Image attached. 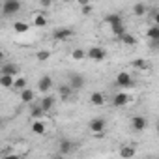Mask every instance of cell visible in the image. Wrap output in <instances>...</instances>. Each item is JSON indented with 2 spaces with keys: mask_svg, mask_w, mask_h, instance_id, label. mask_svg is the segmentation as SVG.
<instances>
[{
  "mask_svg": "<svg viewBox=\"0 0 159 159\" xmlns=\"http://www.w3.org/2000/svg\"><path fill=\"white\" fill-rule=\"evenodd\" d=\"M34 99H36V92L34 90H30V88L21 90V101L23 103H32Z\"/></svg>",
  "mask_w": 159,
  "mask_h": 159,
  "instance_id": "18",
  "label": "cell"
},
{
  "mask_svg": "<svg viewBox=\"0 0 159 159\" xmlns=\"http://www.w3.org/2000/svg\"><path fill=\"white\" fill-rule=\"evenodd\" d=\"M11 88L17 90V92L25 90V88H26V79H25V77H15V81H13V86H11Z\"/></svg>",
  "mask_w": 159,
  "mask_h": 159,
  "instance_id": "26",
  "label": "cell"
},
{
  "mask_svg": "<svg viewBox=\"0 0 159 159\" xmlns=\"http://www.w3.org/2000/svg\"><path fill=\"white\" fill-rule=\"evenodd\" d=\"M51 4H52V0H39L41 8H51Z\"/></svg>",
  "mask_w": 159,
  "mask_h": 159,
  "instance_id": "32",
  "label": "cell"
},
{
  "mask_svg": "<svg viewBox=\"0 0 159 159\" xmlns=\"http://www.w3.org/2000/svg\"><path fill=\"white\" fill-rule=\"evenodd\" d=\"M133 13H135L137 17H144V15L148 13V6H146L144 2H137V4L133 6Z\"/></svg>",
  "mask_w": 159,
  "mask_h": 159,
  "instance_id": "19",
  "label": "cell"
},
{
  "mask_svg": "<svg viewBox=\"0 0 159 159\" xmlns=\"http://www.w3.org/2000/svg\"><path fill=\"white\" fill-rule=\"evenodd\" d=\"M135 155H137L135 146H131V144H124V146L120 148V157H124V159H131V157H135Z\"/></svg>",
  "mask_w": 159,
  "mask_h": 159,
  "instance_id": "14",
  "label": "cell"
},
{
  "mask_svg": "<svg viewBox=\"0 0 159 159\" xmlns=\"http://www.w3.org/2000/svg\"><path fill=\"white\" fill-rule=\"evenodd\" d=\"M4 58H6V52H4V51H2V49H0V62H2V60H4Z\"/></svg>",
  "mask_w": 159,
  "mask_h": 159,
  "instance_id": "36",
  "label": "cell"
},
{
  "mask_svg": "<svg viewBox=\"0 0 159 159\" xmlns=\"http://www.w3.org/2000/svg\"><path fill=\"white\" fill-rule=\"evenodd\" d=\"M114 84L118 88H133L135 86V79L129 75V71H120L114 79Z\"/></svg>",
  "mask_w": 159,
  "mask_h": 159,
  "instance_id": "2",
  "label": "cell"
},
{
  "mask_svg": "<svg viewBox=\"0 0 159 159\" xmlns=\"http://www.w3.org/2000/svg\"><path fill=\"white\" fill-rule=\"evenodd\" d=\"M131 99H133V98H131L129 94H125V92H118V94H114V98H112V105L118 107V109H122V107L129 105Z\"/></svg>",
  "mask_w": 159,
  "mask_h": 159,
  "instance_id": "9",
  "label": "cell"
},
{
  "mask_svg": "<svg viewBox=\"0 0 159 159\" xmlns=\"http://www.w3.org/2000/svg\"><path fill=\"white\" fill-rule=\"evenodd\" d=\"M131 66H133V67H137L139 71H148V69H150V62H148V60H144V58L133 60V62H131Z\"/></svg>",
  "mask_w": 159,
  "mask_h": 159,
  "instance_id": "21",
  "label": "cell"
},
{
  "mask_svg": "<svg viewBox=\"0 0 159 159\" xmlns=\"http://www.w3.org/2000/svg\"><path fill=\"white\" fill-rule=\"evenodd\" d=\"M120 23H124V19H122L120 13H111V15L105 17V25H109V26H112V25H120Z\"/></svg>",
  "mask_w": 159,
  "mask_h": 159,
  "instance_id": "20",
  "label": "cell"
},
{
  "mask_svg": "<svg viewBox=\"0 0 159 159\" xmlns=\"http://www.w3.org/2000/svg\"><path fill=\"white\" fill-rule=\"evenodd\" d=\"M43 109L39 107V103H36V105H32V109H30V116H32V120H39V118H43Z\"/></svg>",
  "mask_w": 159,
  "mask_h": 159,
  "instance_id": "25",
  "label": "cell"
},
{
  "mask_svg": "<svg viewBox=\"0 0 159 159\" xmlns=\"http://www.w3.org/2000/svg\"><path fill=\"white\" fill-rule=\"evenodd\" d=\"M0 155H13V150L11 148H6L4 152H0Z\"/></svg>",
  "mask_w": 159,
  "mask_h": 159,
  "instance_id": "33",
  "label": "cell"
},
{
  "mask_svg": "<svg viewBox=\"0 0 159 159\" xmlns=\"http://www.w3.org/2000/svg\"><path fill=\"white\" fill-rule=\"evenodd\" d=\"M131 129L133 131H137V133H142V131H146L148 129V118L146 116H133L131 118Z\"/></svg>",
  "mask_w": 159,
  "mask_h": 159,
  "instance_id": "6",
  "label": "cell"
},
{
  "mask_svg": "<svg viewBox=\"0 0 159 159\" xmlns=\"http://www.w3.org/2000/svg\"><path fill=\"white\" fill-rule=\"evenodd\" d=\"M77 150V144L73 142V140H62L60 142V153L62 155H69V153H73Z\"/></svg>",
  "mask_w": 159,
  "mask_h": 159,
  "instance_id": "12",
  "label": "cell"
},
{
  "mask_svg": "<svg viewBox=\"0 0 159 159\" xmlns=\"http://www.w3.org/2000/svg\"><path fill=\"white\" fill-rule=\"evenodd\" d=\"M67 84H69L73 90H81V88L86 84V79H84V75L71 73V75H69V79H67Z\"/></svg>",
  "mask_w": 159,
  "mask_h": 159,
  "instance_id": "7",
  "label": "cell"
},
{
  "mask_svg": "<svg viewBox=\"0 0 159 159\" xmlns=\"http://www.w3.org/2000/svg\"><path fill=\"white\" fill-rule=\"evenodd\" d=\"M13 81H15L13 75H0V86H2V88H11Z\"/></svg>",
  "mask_w": 159,
  "mask_h": 159,
  "instance_id": "22",
  "label": "cell"
},
{
  "mask_svg": "<svg viewBox=\"0 0 159 159\" xmlns=\"http://www.w3.org/2000/svg\"><path fill=\"white\" fill-rule=\"evenodd\" d=\"M88 129H90V133H92V135H101V133L107 129V120H105V118L96 116V118H92V120H90Z\"/></svg>",
  "mask_w": 159,
  "mask_h": 159,
  "instance_id": "3",
  "label": "cell"
},
{
  "mask_svg": "<svg viewBox=\"0 0 159 159\" xmlns=\"http://www.w3.org/2000/svg\"><path fill=\"white\" fill-rule=\"evenodd\" d=\"M19 71H21L19 66L17 64H11V62L10 64H4L2 67H0V75H13V77H17Z\"/></svg>",
  "mask_w": 159,
  "mask_h": 159,
  "instance_id": "11",
  "label": "cell"
},
{
  "mask_svg": "<svg viewBox=\"0 0 159 159\" xmlns=\"http://www.w3.org/2000/svg\"><path fill=\"white\" fill-rule=\"evenodd\" d=\"M118 39H120V41H122L124 45H129V47H133V45H137V43H139V39H137V38H135L133 34H129V32L122 34V36H120Z\"/></svg>",
  "mask_w": 159,
  "mask_h": 159,
  "instance_id": "16",
  "label": "cell"
},
{
  "mask_svg": "<svg viewBox=\"0 0 159 159\" xmlns=\"http://www.w3.org/2000/svg\"><path fill=\"white\" fill-rule=\"evenodd\" d=\"M146 38H148V39H159V26H157V25H152V26L146 30Z\"/></svg>",
  "mask_w": 159,
  "mask_h": 159,
  "instance_id": "29",
  "label": "cell"
},
{
  "mask_svg": "<svg viewBox=\"0 0 159 159\" xmlns=\"http://www.w3.org/2000/svg\"><path fill=\"white\" fill-rule=\"evenodd\" d=\"M90 103L94 107H101V105H105V96L101 92H92L90 94Z\"/></svg>",
  "mask_w": 159,
  "mask_h": 159,
  "instance_id": "15",
  "label": "cell"
},
{
  "mask_svg": "<svg viewBox=\"0 0 159 159\" xmlns=\"http://www.w3.org/2000/svg\"><path fill=\"white\" fill-rule=\"evenodd\" d=\"M62 2H66V4H67V2H71V0H62Z\"/></svg>",
  "mask_w": 159,
  "mask_h": 159,
  "instance_id": "37",
  "label": "cell"
},
{
  "mask_svg": "<svg viewBox=\"0 0 159 159\" xmlns=\"http://www.w3.org/2000/svg\"><path fill=\"white\" fill-rule=\"evenodd\" d=\"M86 58H90V60H94V62H103V60L107 58V51H105L103 47H90V49L86 51Z\"/></svg>",
  "mask_w": 159,
  "mask_h": 159,
  "instance_id": "5",
  "label": "cell"
},
{
  "mask_svg": "<svg viewBox=\"0 0 159 159\" xmlns=\"http://www.w3.org/2000/svg\"><path fill=\"white\" fill-rule=\"evenodd\" d=\"M92 11H94V6H92V4L81 6V13H83V15H92Z\"/></svg>",
  "mask_w": 159,
  "mask_h": 159,
  "instance_id": "31",
  "label": "cell"
},
{
  "mask_svg": "<svg viewBox=\"0 0 159 159\" xmlns=\"http://www.w3.org/2000/svg\"><path fill=\"white\" fill-rule=\"evenodd\" d=\"M111 32H112V36L120 38L122 34H125V32H127V28H125V25H124V23H120V25H112V26H111Z\"/></svg>",
  "mask_w": 159,
  "mask_h": 159,
  "instance_id": "27",
  "label": "cell"
},
{
  "mask_svg": "<svg viewBox=\"0 0 159 159\" xmlns=\"http://www.w3.org/2000/svg\"><path fill=\"white\" fill-rule=\"evenodd\" d=\"M23 10L21 0H4L2 2V15L4 17H13Z\"/></svg>",
  "mask_w": 159,
  "mask_h": 159,
  "instance_id": "1",
  "label": "cell"
},
{
  "mask_svg": "<svg viewBox=\"0 0 159 159\" xmlns=\"http://www.w3.org/2000/svg\"><path fill=\"white\" fill-rule=\"evenodd\" d=\"M13 30H15L17 34H26V32L30 30V25L25 23V21H17V23L13 25Z\"/></svg>",
  "mask_w": 159,
  "mask_h": 159,
  "instance_id": "24",
  "label": "cell"
},
{
  "mask_svg": "<svg viewBox=\"0 0 159 159\" xmlns=\"http://www.w3.org/2000/svg\"><path fill=\"white\" fill-rule=\"evenodd\" d=\"M6 127V120L4 118H0V129H4Z\"/></svg>",
  "mask_w": 159,
  "mask_h": 159,
  "instance_id": "35",
  "label": "cell"
},
{
  "mask_svg": "<svg viewBox=\"0 0 159 159\" xmlns=\"http://www.w3.org/2000/svg\"><path fill=\"white\" fill-rule=\"evenodd\" d=\"M73 28H67V26H60L52 32V39L54 41H67L69 38H73Z\"/></svg>",
  "mask_w": 159,
  "mask_h": 159,
  "instance_id": "4",
  "label": "cell"
},
{
  "mask_svg": "<svg viewBox=\"0 0 159 159\" xmlns=\"http://www.w3.org/2000/svg\"><path fill=\"white\" fill-rule=\"evenodd\" d=\"M79 6H84V4H90V0H77Z\"/></svg>",
  "mask_w": 159,
  "mask_h": 159,
  "instance_id": "34",
  "label": "cell"
},
{
  "mask_svg": "<svg viewBox=\"0 0 159 159\" xmlns=\"http://www.w3.org/2000/svg\"><path fill=\"white\" fill-rule=\"evenodd\" d=\"M71 94H73V88H71L69 84H60V86H58V96H60V99H69Z\"/></svg>",
  "mask_w": 159,
  "mask_h": 159,
  "instance_id": "17",
  "label": "cell"
},
{
  "mask_svg": "<svg viewBox=\"0 0 159 159\" xmlns=\"http://www.w3.org/2000/svg\"><path fill=\"white\" fill-rule=\"evenodd\" d=\"M52 84H54V81H52L51 75H43V77L38 79V90H39L41 94H47V92L52 88Z\"/></svg>",
  "mask_w": 159,
  "mask_h": 159,
  "instance_id": "8",
  "label": "cell"
},
{
  "mask_svg": "<svg viewBox=\"0 0 159 159\" xmlns=\"http://www.w3.org/2000/svg\"><path fill=\"white\" fill-rule=\"evenodd\" d=\"M32 25H34V26L43 28V26H47V17H45L43 13H36V15H34V19H32Z\"/></svg>",
  "mask_w": 159,
  "mask_h": 159,
  "instance_id": "23",
  "label": "cell"
},
{
  "mask_svg": "<svg viewBox=\"0 0 159 159\" xmlns=\"http://www.w3.org/2000/svg\"><path fill=\"white\" fill-rule=\"evenodd\" d=\"M39 107L43 109V112H51L52 109H54V103H56V99H54V96H49V94H45L39 101Z\"/></svg>",
  "mask_w": 159,
  "mask_h": 159,
  "instance_id": "10",
  "label": "cell"
},
{
  "mask_svg": "<svg viewBox=\"0 0 159 159\" xmlns=\"http://www.w3.org/2000/svg\"><path fill=\"white\" fill-rule=\"evenodd\" d=\"M36 58H38V62H47V60L51 58V51H47V49H41V51H38Z\"/></svg>",
  "mask_w": 159,
  "mask_h": 159,
  "instance_id": "30",
  "label": "cell"
},
{
  "mask_svg": "<svg viewBox=\"0 0 159 159\" xmlns=\"http://www.w3.org/2000/svg\"><path fill=\"white\" fill-rule=\"evenodd\" d=\"M30 129H32L34 135H45V131H47V124L39 118V120H34V122H32V127H30Z\"/></svg>",
  "mask_w": 159,
  "mask_h": 159,
  "instance_id": "13",
  "label": "cell"
},
{
  "mask_svg": "<svg viewBox=\"0 0 159 159\" xmlns=\"http://www.w3.org/2000/svg\"><path fill=\"white\" fill-rule=\"evenodd\" d=\"M71 58H73L75 62H81V60L86 58V51H84V49H73V51H71Z\"/></svg>",
  "mask_w": 159,
  "mask_h": 159,
  "instance_id": "28",
  "label": "cell"
}]
</instances>
